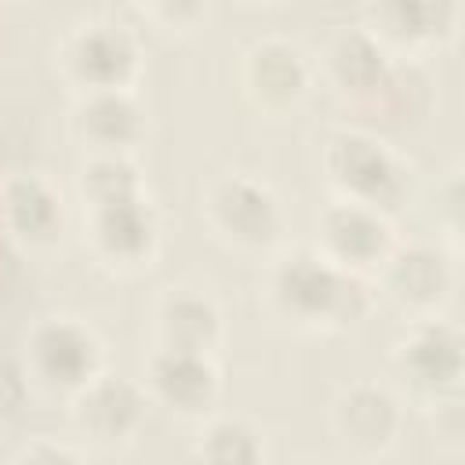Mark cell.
Returning <instances> with one entry per match:
<instances>
[{"instance_id":"1","label":"cell","mask_w":465,"mask_h":465,"mask_svg":"<svg viewBox=\"0 0 465 465\" xmlns=\"http://www.w3.org/2000/svg\"><path fill=\"white\" fill-rule=\"evenodd\" d=\"M265 305L298 331H341L356 323L371 298L360 276L331 265L316 251H294L269 265Z\"/></svg>"},{"instance_id":"2","label":"cell","mask_w":465,"mask_h":465,"mask_svg":"<svg viewBox=\"0 0 465 465\" xmlns=\"http://www.w3.org/2000/svg\"><path fill=\"white\" fill-rule=\"evenodd\" d=\"M396 381L414 407H443L461 392V334L458 327L429 316L414 320L407 338L392 352Z\"/></svg>"},{"instance_id":"3","label":"cell","mask_w":465,"mask_h":465,"mask_svg":"<svg viewBox=\"0 0 465 465\" xmlns=\"http://www.w3.org/2000/svg\"><path fill=\"white\" fill-rule=\"evenodd\" d=\"M200 214H203L211 236L240 254H262V251L276 247L280 232H283L280 200L262 182L243 178V174L218 178L207 189Z\"/></svg>"},{"instance_id":"4","label":"cell","mask_w":465,"mask_h":465,"mask_svg":"<svg viewBox=\"0 0 465 465\" xmlns=\"http://www.w3.org/2000/svg\"><path fill=\"white\" fill-rule=\"evenodd\" d=\"M102 374V341L80 320L58 316L33 327L25 338V381L51 396H76Z\"/></svg>"},{"instance_id":"5","label":"cell","mask_w":465,"mask_h":465,"mask_svg":"<svg viewBox=\"0 0 465 465\" xmlns=\"http://www.w3.org/2000/svg\"><path fill=\"white\" fill-rule=\"evenodd\" d=\"M84 229L94 258L120 272L149 269L160 240L156 214L142 189L84 203Z\"/></svg>"},{"instance_id":"6","label":"cell","mask_w":465,"mask_h":465,"mask_svg":"<svg viewBox=\"0 0 465 465\" xmlns=\"http://www.w3.org/2000/svg\"><path fill=\"white\" fill-rule=\"evenodd\" d=\"M58 69L80 94L131 91L142 73V51L124 25L91 22L65 36V44L58 47Z\"/></svg>"},{"instance_id":"7","label":"cell","mask_w":465,"mask_h":465,"mask_svg":"<svg viewBox=\"0 0 465 465\" xmlns=\"http://www.w3.org/2000/svg\"><path fill=\"white\" fill-rule=\"evenodd\" d=\"M327 182L338 189L341 200L363 203L374 211L392 207L407 189L403 163L367 134H334L323 153Z\"/></svg>"},{"instance_id":"8","label":"cell","mask_w":465,"mask_h":465,"mask_svg":"<svg viewBox=\"0 0 465 465\" xmlns=\"http://www.w3.org/2000/svg\"><path fill=\"white\" fill-rule=\"evenodd\" d=\"M396 240L389 229V218L374 207L363 203H349V200H334L320 222H316V254L327 258L331 265L352 272V276H367L378 272L381 262L392 254Z\"/></svg>"},{"instance_id":"9","label":"cell","mask_w":465,"mask_h":465,"mask_svg":"<svg viewBox=\"0 0 465 465\" xmlns=\"http://www.w3.org/2000/svg\"><path fill=\"white\" fill-rule=\"evenodd\" d=\"M145 411H149L145 389L134 381L113 378L105 371L94 381H87L76 396H69L73 429L80 432V440L105 450L131 443L145 421Z\"/></svg>"},{"instance_id":"10","label":"cell","mask_w":465,"mask_h":465,"mask_svg":"<svg viewBox=\"0 0 465 465\" xmlns=\"http://www.w3.org/2000/svg\"><path fill=\"white\" fill-rule=\"evenodd\" d=\"M374 276L381 280L385 298L411 320L436 316L454 283V269H450L447 254L436 247H425V243H411V247L396 243Z\"/></svg>"},{"instance_id":"11","label":"cell","mask_w":465,"mask_h":465,"mask_svg":"<svg viewBox=\"0 0 465 465\" xmlns=\"http://www.w3.org/2000/svg\"><path fill=\"white\" fill-rule=\"evenodd\" d=\"M403 411L400 400L374 385V381H360L352 389H345L334 407H331V429L334 440L345 454L352 458H378L396 443Z\"/></svg>"},{"instance_id":"12","label":"cell","mask_w":465,"mask_h":465,"mask_svg":"<svg viewBox=\"0 0 465 465\" xmlns=\"http://www.w3.org/2000/svg\"><path fill=\"white\" fill-rule=\"evenodd\" d=\"M367 33L385 51L443 47L458 33V0H371Z\"/></svg>"},{"instance_id":"13","label":"cell","mask_w":465,"mask_h":465,"mask_svg":"<svg viewBox=\"0 0 465 465\" xmlns=\"http://www.w3.org/2000/svg\"><path fill=\"white\" fill-rule=\"evenodd\" d=\"M142 389H145L149 403H160L178 418H203V411L218 396V371L207 352L156 345L145 363Z\"/></svg>"},{"instance_id":"14","label":"cell","mask_w":465,"mask_h":465,"mask_svg":"<svg viewBox=\"0 0 465 465\" xmlns=\"http://www.w3.org/2000/svg\"><path fill=\"white\" fill-rule=\"evenodd\" d=\"M312 76H316L312 62L291 40H262L243 58V87L251 102L265 113H283L298 105Z\"/></svg>"},{"instance_id":"15","label":"cell","mask_w":465,"mask_h":465,"mask_svg":"<svg viewBox=\"0 0 465 465\" xmlns=\"http://www.w3.org/2000/svg\"><path fill=\"white\" fill-rule=\"evenodd\" d=\"M69 131L91 156H127L142 142L145 120L131 91H94L80 94Z\"/></svg>"},{"instance_id":"16","label":"cell","mask_w":465,"mask_h":465,"mask_svg":"<svg viewBox=\"0 0 465 465\" xmlns=\"http://www.w3.org/2000/svg\"><path fill=\"white\" fill-rule=\"evenodd\" d=\"M0 225L25 251L51 247L62 232V200L36 174L7 178L0 182Z\"/></svg>"},{"instance_id":"17","label":"cell","mask_w":465,"mask_h":465,"mask_svg":"<svg viewBox=\"0 0 465 465\" xmlns=\"http://www.w3.org/2000/svg\"><path fill=\"white\" fill-rule=\"evenodd\" d=\"M320 73L341 98H374L392 84V62L389 51L367 33H341L323 51Z\"/></svg>"},{"instance_id":"18","label":"cell","mask_w":465,"mask_h":465,"mask_svg":"<svg viewBox=\"0 0 465 465\" xmlns=\"http://www.w3.org/2000/svg\"><path fill=\"white\" fill-rule=\"evenodd\" d=\"M153 331L160 349H185V352H214L222 341V316L207 294H196L189 287L167 291L156 302Z\"/></svg>"},{"instance_id":"19","label":"cell","mask_w":465,"mask_h":465,"mask_svg":"<svg viewBox=\"0 0 465 465\" xmlns=\"http://www.w3.org/2000/svg\"><path fill=\"white\" fill-rule=\"evenodd\" d=\"M193 454L207 461H258L265 447H262V432L251 429L243 418H211L200 429Z\"/></svg>"},{"instance_id":"20","label":"cell","mask_w":465,"mask_h":465,"mask_svg":"<svg viewBox=\"0 0 465 465\" xmlns=\"http://www.w3.org/2000/svg\"><path fill=\"white\" fill-rule=\"evenodd\" d=\"M156 22H163V25H171V29H185V25H193L196 18H200V11H203V0H138Z\"/></svg>"},{"instance_id":"21","label":"cell","mask_w":465,"mask_h":465,"mask_svg":"<svg viewBox=\"0 0 465 465\" xmlns=\"http://www.w3.org/2000/svg\"><path fill=\"white\" fill-rule=\"evenodd\" d=\"M22 458H29V461H36V458L54 461V458H80V454H76V450H62V447H25Z\"/></svg>"},{"instance_id":"22","label":"cell","mask_w":465,"mask_h":465,"mask_svg":"<svg viewBox=\"0 0 465 465\" xmlns=\"http://www.w3.org/2000/svg\"><path fill=\"white\" fill-rule=\"evenodd\" d=\"M243 4H269V0H243Z\"/></svg>"}]
</instances>
